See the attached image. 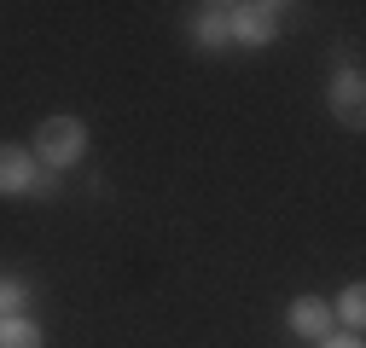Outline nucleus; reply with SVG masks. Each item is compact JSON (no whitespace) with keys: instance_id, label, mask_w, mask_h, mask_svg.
Segmentation results:
<instances>
[{"instance_id":"nucleus-1","label":"nucleus","mask_w":366,"mask_h":348,"mask_svg":"<svg viewBox=\"0 0 366 348\" xmlns=\"http://www.w3.org/2000/svg\"><path fill=\"white\" fill-rule=\"evenodd\" d=\"M81 145H87V128H81L76 116H47V122H41V134H35V151L47 157L53 168L76 163V157H81Z\"/></svg>"},{"instance_id":"nucleus-2","label":"nucleus","mask_w":366,"mask_h":348,"mask_svg":"<svg viewBox=\"0 0 366 348\" xmlns=\"http://www.w3.org/2000/svg\"><path fill=\"white\" fill-rule=\"evenodd\" d=\"M280 12H285V6L262 0V6H233L227 18H233V35H239V41H267L273 29H280Z\"/></svg>"},{"instance_id":"nucleus-3","label":"nucleus","mask_w":366,"mask_h":348,"mask_svg":"<svg viewBox=\"0 0 366 348\" xmlns=\"http://www.w3.org/2000/svg\"><path fill=\"white\" fill-rule=\"evenodd\" d=\"M24 186H35V163H29V151L0 145V192H24Z\"/></svg>"},{"instance_id":"nucleus-4","label":"nucleus","mask_w":366,"mask_h":348,"mask_svg":"<svg viewBox=\"0 0 366 348\" xmlns=\"http://www.w3.org/2000/svg\"><path fill=\"white\" fill-rule=\"evenodd\" d=\"M332 111H337L349 128H360V116H366V111H360V70H343V76L332 81Z\"/></svg>"},{"instance_id":"nucleus-5","label":"nucleus","mask_w":366,"mask_h":348,"mask_svg":"<svg viewBox=\"0 0 366 348\" xmlns=\"http://www.w3.org/2000/svg\"><path fill=\"white\" fill-rule=\"evenodd\" d=\"M291 325H297L302 337H326V331H332V308H326V302H297V308H291Z\"/></svg>"},{"instance_id":"nucleus-6","label":"nucleus","mask_w":366,"mask_h":348,"mask_svg":"<svg viewBox=\"0 0 366 348\" xmlns=\"http://www.w3.org/2000/svg\"><path fill=\"white\" fill-rule=\"evenodd\" d=\"M0 348H41V331L12 314V319H0Z\"/></svg>"},{"instance_id":"nucleus-7","label":"nucleus","mask_w":366,"mask_h":348,"mask_svg":"<svg viewBox=\"0 0 366 348\" xmlns=\"http://www.w3.org/2000/svg\"><path fill=\"white\" fill-rule=\"evenodd\" d=\"M227 12H233V6H209V12L198 18V35H204V41H227V35H233V18H227Z\"/></svg>"},{"instance_id":"nucleus-8","label":"nucleus","mask_w":366,"mask_h":348,"mask_svg":"<svg viewBox=\"0 0 366 348\" xmlns=\"http://www.w3.org/2000/svg\"><path fill=\"white\" fill-rule=\"evenodd\" d=\"M343 319H349V325H360V319H366V296H360V285L343 296Z\"/></svg>"},{"instance_id":"nucleus-9","label":"nucleus","mask_w":366,"mask_h":348,"mask_svg":"<svg viewBox=\"0 0 366 348\" xmlns=\"http://www.w3.org/2000/svg\"><path fill=\"white\" fill-rule=\"evenodd\" d=\"M18 296H24V290H18L12 279H0V319H12V308H18Z\"/></svg>"},{"instance_id":"nucleus-10","label":"nucleus","mask_w":366,"mask_h":348,"mask_svg":"<svg viewBox=\"0 0 366 348\" xmlns=\"http://www.w3.org/2000/svg\"><path fill=\"white\" fill-rule=\"evenodd\" d=\"M326 348H360L355 337H326Z\"/></svg>"}]
</instances>
